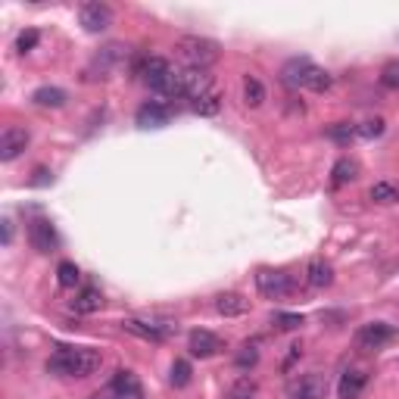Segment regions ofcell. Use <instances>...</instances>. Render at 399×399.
I'll use <instances>...</instances> for the list:
<instances>
[{
    "instance_id": "cell-1",
    "label": "cell",
    "mask_w": 399,
    "mask_h": 399,
    "mask_svg": "<svg viewBox=\"0 0 399 399\" xmlns=\"http://www.w3.org/2000/svg\"><path fill=\"white\" fill-rule=\"evenodd\" d=\"M103 356L91 346H60L47 359V371L56 378H91L94 371H100Z\"/></svg>"
},
{
    "instance_id": "cell-2",
    "label": "cell",
    "mask_w": 399,
    "mask_h": 399,
    "mask_svg": "<svg viewBox=\"0 0 399 399\" xmlns=\"http://www.w3.org/2000/svg\"><path fill=\"white\" fill-rule=\"evenodd\" d=\"M281 75L290 87H306V91H315V94H324L334 85V78L328 75V72H324L321 66H315V63H309V60H290Z\"/></svg>"
},
{
    "instance_id": "cell-3",
    "label": "cell",
    "mask_w": 399,
    "mask_h": 399,
    "mask_svg": "<svg viewBox=\"0 0 399 399\" xmlns=\"http://www.w3.org/2000/svg\"><path fill=\"white\" fill-rule=\"evenodd\" d=\"M178 53L187 66L193 69H209L213 63L218 60V44L209 38H200V35H187L178 41Z\"/></svg>"
},
{
    "instance_id": "cell-4",
    "label": "cell",
    "mask_w": 399,
    "mask_h": 399,
    "mask_svg": "<svg viewBox=\"0 0 399 399\" xmlns=\"http://www.w3.org/2000/svg\"><path fill=\"white\" fill-rule=\"evenodd\" d=\"M328 387L331 384L321 371H306L287 384V396L290 399H324L328 396Z\"/></svg>"
},
{
    "instance_id": "cell-5",
    "label": "cell",
    "mask_w": 399,
    "mask_h": 399,
    "mask_svg": "<svg viewBox=\"0 0 399 399\" xmlns=\"http://www.w3.org/2000/svg\"><path fill=\"white\" fill-rule=\"evenodd\" d=\"M256 287L265 299H281L293 290V278L287 272H275V268H259L256 272Z\"/></svg>"
},
{
    "instance_id": "cell-6",
    "label": "cell",
    "mask_w": 399,
    "mask_h": 399,
    "mask_svg": "<svg viewBox=\"0 0 399 399\" xmlns=\"http://www.w3.org/2000/svg\"><path fill=\"white\" fill-rule=\"evenodd\" d=\"M393 337H396L393 324L371 321V324H362V328H359V334H356V344H359V349H384Z\"/></svg>"
},
{
    "instance_id": "cell-7",
    "label": "cell",
    "mask_w": 399,
    "mask_h": 399,
    "mask_svg": "<svg viewBox=\"0 0 399 399\" xmlns=\"http://www.w3.org/2000/svg\"><path fill=\"white\" fill-rule=\"evenodd\" d=\"M28 243H31V250H38V253H53V250L60 247L56 228L47 222V218H35V222L28 225Z\"/></svg>"
},
{
    "instance_id": "cell-8",
    "label": "cell",
    "mask_w": 399,
    "mask_h": 399,
    "mask_svg": "<svg viewBox=\"0 0 399 399\" xmlns=\"http://www.w3.org/2000/svg\"><path fill=\"white\" fill-rule=\"evenodd\" d=\"M209 91H213V75H209L206 69H193V66L181 69V97L200 100V97Z\"/></svg>"
},
{
    "instance_id": "cell-9",
    "label": "cell",
    "mask_w": 399,
    "mask_h": 399,
    "mask_svg": "<svg viewBox=\"0 0 399 399\" xmlns=\"http://www.w3.org/2000/svg\"><path fill=\"white\" fill-rule=\"evenodd\" d=\"M28 141H31V137H28L26 128H16V125L4 128V134H0V159H4V162H13V159L28 147Z\"/></svg>"
},
{
    "instance_id": "cell-10",
    "label": "cell",
    "mask_w": 399,
    "mask_h": 399,
    "mask_svg": "<svg viewBox=\"0 0 399 399\" xmlns=\"http://www.w3.org/2000/svg\"><path fill=\"white\" fill-rule=\"evenodd\" d=\"M78 16H81V26H85L87 31H94V35H97V31H107L112 26V10L107 4H97V0H94V4L81 6Z\"/></svg>"
},
{
    "instance_id": "cell-11",
    "label": "cell",
    "mask_w": 399,
    "mask_h": 399,
    "mask_svg": "<svg viewBox=\"0 0 399 399\" xmlns=\"http://www.w3.org/2000/svg\"><path fill=\"white\" fill-rule=\"evenodd\" d=\"M122 328L128 334H134V337L141 340H150V344H162V340L169 337V324H159V321H141V319H125L122 321Z\"/></svg>"
},
{
    "instance_id": "cell-12",
    "label": "cell",
    "mask_w": 399,
    "mask_h": 399,
    "mask_svg": "<svg viewBox=\"0 0 399 399\" xmlns=\"http://www.w3.org/2000/svg\"><path fill=\"white\" fill-rule=\"evenodd\" d=\"M110 393L116 399H144V390H141V384H137V378L132 371H125V368H119L116 374H112Z\"/></svg>"
},
{
    "instance_id": "cell-13",
    "label": "cell",
    "mask_w": 399,
    "mask_h": 399,
    "mask_svg": "<svg viewBox=\"0 0 399 399\" xmlns=\"http://www.w3.org/2000/svg\"><path fill=\"white\" fill-rule=\"evenodd\" d=\"M187 349H191L193 356H200V359H209V356H216L218 349H222V340L216 337L213 331H191V337H187Z\"/></svg>"
},
{
    "instance_id": "cell-14",
    "label": "cell",
    "mask_w": 399,
    "mask_h": 399,
    "mask_svg": "<svg viewBox=\"0 0 399 399\" xmlns=\"http://www.w3.org/2000/svg\"><path fill=\"white\" fill-rule=\"evenodd\" d=\"M169 119H172V112H169V107H162V103H144L141 110H137V125L141 128H162L169 125Z\"/></svg>"
},
{
    "instance_id": "cell-15",
    "label": "cell",
    "mask_w": 399,
    "mask_h": 399,
    "mask_svg": "<svg viewBox=\"0 0 399 399\" xmlns=\"http://www.w3.org/2000/svg\"><path fill=\"white\" fill-rule=\"evenodd\" d=\"M306 281H309V287H315V290L331 287V284H334L331 262H324V259H312V262L306 265Z\"/></svg>"
},
{
    "instance_id": "cell-16",
    "label": "cell",
    "mask_w": 399,
    "mask_h": 399,
    "mask_svg": "<svg viewBox=\"0 0 399 399\" xmlns=\"http://www.w3.org/2000/svg\"><path fill=\"white\" fill-rule=\"evenodd\" d=\"M216 309H218V315H225V319H238V315H243L250 309V303L240 297V293H218Z\"/></svg>"
},
{
    "instance_id": "cell-17",
    "label": "cell",
    "mask_w": 399,
    "mask_h": 399,
    "mask_svg": "<svg viewBox=\"0 0 399 399\" xmlns=\"http://www.w3.org/2000/svg\"><path fill=\"white\" fill-rule=\"evenodd\" d=\"M356 178H359V162H356V159L344 156V159L334 162V169H331V184L334 187H344L349 181H356Z\"/></svg>"
},
{
    "instance_id": "cell-18",
    "label": "cell",
    "mask_w": 399,
    "mask_h": 399,
    "mask_svg": "<svg viewBox=\"0 0 399 399\" xmlns=\"http://www.w3.org/2000/svg\"><path fill=\"white\" fill-rule=\"evenodd\" d=\"M66 100H69V94L63 91V87H50V85L38 87V91L31 94V103H38V107H50V110L66 107Z\"/></svg>"
},
{
    "instance_id": "cell-19",
    "label": "cell",
    "mask_w": 399,
    "mask_h": 399,
    "mask_svg": "<svg viewBox=\"0 0 399 399\" xmlns=\"http://www.w3.org/2000/svg\"><path fill=\"white\" fill-rule=\"evenodd\" d=\"M72 309H75V312H81V315L100 312V309H103V293L97 290V287H85L75 299H72Z\"/></svg>"
},
{
    "instance_id": "cell-20",
    "label": "cell",
    "mask_w": 399,
    "mask_h": 399,
    "mask_svg": "<svg viewBox=\"0 0 399 399\" xmlns=\"http://www.w3.org/2000/svg\"><path fill=\"white\" fill-rule=\"evenodd\" d=\"M365 381H368V374H365V371H346L344 378H340V396H344V399H356L365 390Z\"/></svg>"
},
{
    "instance_id": "cell-21",
    "label": "cell",
    "mask_w": 399,
    "mask_h": 399,
    "mask_svg": "<svg viewBox=\"0 0 399 399\" xmlns=\"http://www.w3.org/2000/svg\"><path fill=\"white\" fill-rule=\"evenodd\" d=\"M243 103L247 107H262L265 103V85L253 75H247V81H243Z\"/></svg>"
},
{
    "instance_id": "cell-22",
    "label": "cell",
    "mask_w": 399,
    "mask_h": 399,
    "mask_svg": "<svg viewBox=\"0 0 399 399\" xmlns=\"http://www.w3.org/2000/svg\"><path fill=\"white\" fill-rule=\"evenodd\" d=\"M368 197H371L374 203H396V200H399V187L390 184V181H378V184H371Z\"/></svg>"
},
{
    "instance_id": "cell-23",
    "label": "cell",
    "mask_w": 399,
    "mask_h": 399,
    "mask_svg": "<svg viewBox=\"0 0 399 399\" xmlns=\"http://www.w3.org/2000/svg\"><path fill=\"white\" fill-rule=\"evenodd\" d=\"M218 110H222V97L216 91L203 94L200 100H193V112H200V116H218Z\"/></svg>"
},
{
    "instance_id": "cell-24",
    "label": "cell",
    "mask_w": 399,
    "mask_h": 399,
    "mask_svg": "<svg viewBox=\"0 0 399 399\" xmlns=\"http://www.w3.org/2000/svg\"><path fill=\"white\" fill-rule=\"evenodd\" d=\"M56 281H60V287H75V284L81 281V272L75 262H60V268H56Z\"/></svg>"
},
{
    "instance_id": "cell-25",
    "label": "cell",
    "mask_w": 399,
    "mask_h": 399,
    "mask_svg": "<svg viewBox=\"0 0 399 399\" xmlns=\"http://www.w3.org/2000/svg\"><path fill=\"white\" fill-rule=\"evenodd\" d=\"M356 134H359V128H353L349 122H337V125L328 128V137L331 141H337V144H349Z\"/></svg>"
},
{
    "instance_id": "cell-26",
    "label": "cell",
    "mask_w": 399,
    "mask_h": 399,
    "mask_svg": "<svg viewBox=\"0 0 399 399\" xmlns=\"http://www.w3.org/2000/svg\"><path fill=\"white\" fill-rule=\"evenodd\" d=\"M191 362H184V359H175V365H172V378H169V381H172V384L175 387H187V384H191Z\"/></svg>"
},
{
    "instance_id": "cell-27",
    "label": "cell",
    "mask_w": 399,
    "mask_h": 399,
    "mask_svg": "<svg viewBox=\"0 0 399 399\" xmlns=\"http://www.w3.org/2000/svg\"><path fill=\"white\" fill-rule=\"evenodd\" d=\"M228 399H256V384L250 378H240L238 384L231 387V393H228Z\"/></svg>"
},
{
    "instance_id": "cell-28",
    "label": "cell",
    "mask_w": 399,
    "mask_h": 399,
    "mask_svg": "<svg viewBox=\"0 0 399 399\" xmlns=\"http://www.w3.org/2000/svg\"><path fill=\"white\" fill-rule=\"evenodd\" d=\"M38 41H41V35H38V31H35V28H26L19 38H16V50H19V53L35 50V47H38Z\"/></svg>"
},
{
    "instance_id": "cell-29",
    "label": "cell",
    "mask_w": 399,
    "mask_h": 399,
    "mask_svg": "<svg viewBox=\"0 0 399 399\" xmlns=\"http://www.w3.org/2000/svg\"><path fill=\"white\" fill-rule=\"evenodd\" d=\"M381 85L384 87H399V60H390L384 69H381Z\"/></svg>"
},
{
    "instance_id": "cell-30",
    "label": "cell",
    "mask_w": 399,
    "mask_h": 399,
    "mask_svg": "<svg viewBox=\"0 0 399 399\" xmlns=\"http://www.w3.org/2000/svg\"><path fill=\"white\" fill-rule=\"evenodd\" d=\"M275 324H278L281 331H297L299 324H303V315H297V312H278V315H275Z\"/></svg>"
},
{
    "instance_id": "cell-31",
    "label": "cell",
    "mask_w": 399,
    "mask_h": 399,
    "mask_svg": "<svg viewBox=\"0 0 399 399\" xmlns=\"http://www.w3.org/2000/svg\"><path fill=\"white\" fill-rule=\"evenodd\" d=\"M259 362V349L256 346H243L238 353V368H253Z\"/></svg>"
},
{
    "instance_id": "cell-32",
    "label": "cell",
    "mask_w": 399,
    "mask_h": 399,
    "mask_svg": "<svg viewBox=\"0 0 399 399\" xmlns=\"http://www.w3.org/2000/svg\"><path fill=\"white\" fill-rule=\"evenodd\" d=\"M384 134V119H368L365 125H359V137H381Z\"/></svg>"
},
{
    "instance_id": "cell-33",
    "label": "cell",
    "mask_w": 399,
    "mask_h": 399,
    "mask_svg": "<svg viewBox=\"0 0 399 399\" xmlns=\"http://www.w3.org/2000/svg\"><path fill=\"white\" fill-rule=\"evenodd\" d=\"M4 243H6V247L13 243V222H10V218H4Z\"/></svg>"
},
{
    "instance_id": "cell-34",
    "label": "cell",
    "mask_w": 399,
    "mask_h": 399,
    "mask_svg": "<svg viewBox=\"0 0 399 399\" xmlns=\"http://www.w3.org/2000/svg\"><path fill=\"white\" fill-rule=\"evenodd\" d=\"M35 175H38V178H31V184H47V181H50V178H47V172H44V169H38Z\"/></svg>"
},
{
    "instance_id": "cell-35",
    "label": "cell",
    "mask_w": 399,
    "mask_h": 399,
    "mask_svg": "<svg viewBox=\"0 0 399 399\" xmlns=\"http://www.w3.org/2000/svg\"><path fill=\"white\" fill-rule=\"evenodd\" d=\"M91 399H112V393H110V387H107V390H100V393H94Z\"/></svg>"
}]
</instances>
